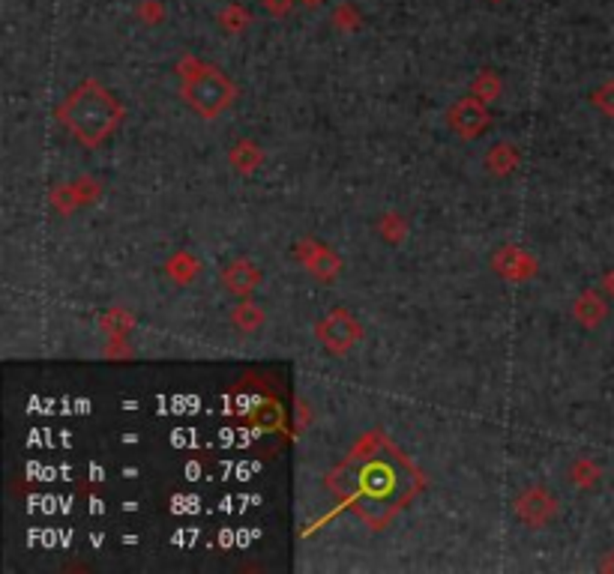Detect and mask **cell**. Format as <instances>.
Segmentation results:
<instances>
[{"instance_id":"1","label":"cell","mask_w":614,"mask_h":574,"mask_svg":"<svg viewBox=\"0 0 614 574\" xmlns=\"http://www.w3.org/2000/svg\"><path fill=\"white\" fill-rule=\"evenodd\" d=\"M73 114H69V126H73L81 138L87 141H96L102 138L106 132L115 126V117H117V108L115 102L108 96H102L96 87H87L81 90L73 102Z\"/></svg>"}]
</instances>
